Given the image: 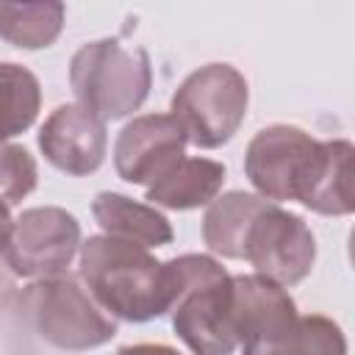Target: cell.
I'll list each match as a JSON object with an SVG mask.
<instances>
[{
	"label": "cell",
	"mask_w": 355,
	"mask_h": 355,
	"mask_svg": "<svg viewBox=\"0 0 355 355\" xmlns=\"http://www.w3.org/2000/svg\"><path fill=\"white\" fill-rule=\"evenodd\" d=\"M80 277L94 302L125 322H150L169 313L178 291L169 261H155L147 247L105 233L80 244Z\"/></svg>",
	"instance_id": "1"
},
{
	"label": "cell",
	"mask_w": 355,
	"mask_h": 355,
	"mask_svg": "<svg viewBox=\"0 0 355 355\" xmlns=\"http://www.w3.org/2000/svg\"><path fill=\"white\" fill-rule=\"evenodd\" d=\"M175 272V302L169 308L178 338L194 355H233V275L225 272L211 255H180L172 258Z\"/></svg>",
	"instance_id": "2"
},
{
	"label": "cell",
	"mask_w": 355,
	"mask_h": 355,
	"mask_svg": "<svg viewBox=\"0 0 355 355\" xmlns=\"http://www.w3.org/2000/svg\"><path fill=\"white\" fill-rule=\"evenodd\" d=\"M69 86L78 105L103 122L125 119L141 108L153 86L150 55L116 39L86 42L69 61Z\"/></svg>",
	"instance_id": "3"
},
{
	"label": "cell",
	"mask_w": 355,
	"mask_h": 355,
	"mask_svg": "<svg viewBox=\"0 0 355 355\" xmlns=\"http://www.w3.org/2000/svg\"><path fill=\"white\" fill-rule=\"evenodd\" d=\"M19 305L39 338L58 349L83 352L103 347L116 336L114 316H108L69 275L33 280L19 294Z\"/></svg>",
	"instance_id": "4"
},
{
	"label": "cell",
	"mask_w": 355,
	"mask_h": 355,
	"mask_svg": "<svg viewBox=\"0 0 355 355\" xmlns=\"http://www.w3.org/2000/svg\"><path fill=\"white\" fill-rule=\"evenodd\" d=\"M250 86L230 64H205L194 69L172 97V116L186 141L200 150L227 144L247 116Z\"/></svg>",
	"instance_id": "5"
},
{
	"label": "cell",
	"mask_w": 355,
	"mask_h": 355,
	"mask_svg": "<svg viewBox=\"0 0 355 355\" xmlns=\"http://www.w3.org/2000/svg\"><path fill=\"white\" fill-rule=\"evenodd\" d=\"M322 141L294 125H269L252 136L244 153V172L258 197L269 202L302 200Z\"/></svg>",
	"instance_id": "6"
},
{
	"label": "cell",
	"mask_w": 355,
	"mask_h": 355,
	"mask_svg": "<svg viewBox=\"0 0 355 355\" xmlns=\"http://www.w3.org/2000/svg\"><path fill=\"white\" fill-rule=\"evenodd\" d=\"M241 258L255 266V275L277 283H302L316 261V239L302 216L269 202L250 225L241 247Z\"/></svg>",
	"instance_id": "7"
},
{
	"label": "cell",
	"mask_w": 355,
	"mask_h": 355,
	"mask_svg": "<svg viewBox=\"0 0 355 355\" xmlns=\"http://www.w3.org/2000/svg\"><path fill=\"white\" fill-rule=\"evenodd\" d=\"M80 250L78 219L55 205L28 208L14 219L8 269L14 277H55Z\"/></svg>",
	"instance_id": "8"
},
{
	"label": "cell",
	"mask_w": 355,
	"mask_h": 355,
	"mask_svg": "<svg viewBox=\"0 0 355 355\" xmlns=\"http://www.w3.org/2000/svg\"><path fill=\"white\" fill-rule=\"evenodd\" d=\"M300 313L288 291L261 275L233 277V330L241 355H275Z\"/></svg>",
	"instance_id": "9"
},
{
	"label": "cell",
	"mask_w": 355,
	"mask_h": 355,
	"mask_svg": "<svg viewBox=\"0 0 355 355\" xmlns=\"http://www.w3.org/2000/svg\"><path fill=\"white\" fill-rule=\"evenodd\" d=\"M186 133L172 114H144L128 122L114 144L116 175L128 183H155L186 153Z\"/></svg>",
	"instance_id": "10"
},
{
	"label": "cell",
	"mask_w": 355,
	"mask_h": 355,
	"mask_svg": "<svg viewBox=\"0 0 355 355\" xmlns=\"http://www.w3.org/2000/svg\"><path fill=\"white\" fill-rule=\"evenodd\" d=\"M39 150L67 175H92L105 161V122L78 103H64L39 128Z\"/></svg>",
	"instance_id": "11"
},
{
	"label": "cell",
	"mask_w": 355,
	"mask_h": 355,
	"mask_svg": "<svg viewBox=\"0 0 355 355\" xmlns=\"http://www.w3.org/2000/svg\"><path fill=\"white\" fill-rule=\"evenodd\" d=\"M225 178V164L214 158L183 155L169 172H164L155 183L147 186V200L169 211H191L200 205H211L219 197Z\"/></svg>",
	"instance_id": "12"
},
{
	"label": "cell",
	"mask_w": 355,
	"mask_h": 355,
	"mask_svg": "<svg viewBox=\"0 0 355 355\" xmlns=\"http://www.w3.org/2000/svg\"><path fill=\"white\" fill-rule=\"evenodd\" d=\"M92 214L105 236L139 244V247H164L175 239L169 219L155 208L136 202L116 191H100L92 202Z\"/></svg>",
	"instance_id": "13"
},
{
	"label": "cell",
	"mask_w": 355,
	"mask_h": 355,
	"mask_svg": "<svg viewBox=\"0 0 355 355\" xmlns=\"http://www.w3.org/2000/svg\"><path fill=\"white\" fill-rule=\"evenodd\" d=\"M352 144L347 139L322 141L319 161L302 194V205L324 216H347L355 208L352 200Z\"/></svg>",
	"instance_id": "14"
},
{
	"label": "cell",
	"mask_w": 355,
	"mask_h": 355,
	"mask_svg": "<svg viewBox=\"0 0 355 355\" xmlns=\"http://www.w3.org/2000/svg\"><path fill=\"white\" fill-rule=\"evenodd\" d=\"M269 205V200L250 194V191H227L216 197L205 216H202V239L211 252L222 258H241L244 236L252 225V219Z\"/></svg>",
	"instance_id": "15"
},
{
	"label": "cell",
	"mask_w": 355,
	"mask_h": 355,
	"mask_svg": "<svg viewBox=\"0 0 355 355\" xmlns=\"http://www.w3.org/2000/svg\"><path fill=\"white\" fill-rule=\"evenodd\" d=\"M61 3H0V39L22 50L50 47L64 28Z\"/></svg>",
	"instance_id": "16"
},
{
	"label": "cell",
	"mask_w": 355,
	"mask_h": 355,
	"mask_svg": "<svg viewBox=\"0 0 355 355\" xmlns=\"http://www.w3.org/2000/svg\"><path fill=\"white\" fill-rule=\"evenodd\" d=\"M42 89L36 75L14 61H0V144L25 133L39 114Z\"/></svg>",
	"instance_id": "17"
},
{
	"label": "cell",
	"mask_w": 355,
	"mask_h": 355,
	"mask_svg": "<svg viewBox=\"0 0 355 355\" xmlns=\"http://www.w3.org/2000/svg\"><path fill=\"white\" fill-rule=\"evenodd\" d=\"M275 355H347V338L333 319L311 313L297 319Z\"/></svg>",
	"instance_id": "18"
},
{
	"label": "cell",
	"mask_w": 355,
	"mask_h": 355,
	"mask_svg": "<svg viewBox=\"0 0 355 355\" xmlns=\"http://www.w3.org/2000/svg\"><path fill=\"white\" fill-rule=\"evenodd\" d=\"M39 183L33 155L22 144H0V205L22 202Z\"/></svg>",
	"instance_id": "19"
},
{
	"label": "cell",
	"mask_w": 355,
	"mask_h": 355,
	"mask_svg": "<svg viewBox=\"0 0 355 355\" xmlns=\"http://www.w3.org/2000/svg\"><path fill=\"white\" fill-rule=\"evenodd\" d=\"M11 230H14V219L8 214L6 205H0V286L11 283L14 275L8 269V247H11Z\"/></svg>",
	"instance_id": "20"
},
{
	"label": "cell",
	"mask_w": 355,
	"mask_h": 355,
	"mask_svg": "<svg viewBox=\"0 0 355 355\" xmlns=\"http://www.w3.org/2000/svg\"><path fill=\"white\" fill-rule=\"evenodd\" d=\"M116 355H180V352L166 344H128Z\"/></svg>",
	"instance_id": "21"
}]
</instances>
